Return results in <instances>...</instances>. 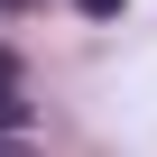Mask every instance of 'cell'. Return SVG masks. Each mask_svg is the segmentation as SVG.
Listing matches in <instances>:
<instances>
[{
  "label": "cell",
  "mask_w": 157,
  "mask_h": 157,
  "mask_svg": "<svg viewBox=\"0 0 157 157\" xmlns=\"http://www.w3.org/2000/svg\"><path fill=\"white\" fill-rule=\"evenodd\" d=\"M0 129H28V102L19 93H0Z\"/></svg>",
  "instance_id": "6da1fadb"
},
{
  "label": "cell",
  "mask_w": 157,
  "mask_h": 157,
  "mask_svg": "<svg viewBox=\"0 0 157 157\" xmlns=\"http://www.w3.org/2000/svg\"><path fill=\"white\" fill-rule=\"evenodd\" d=\"M0 93H19V56L10 46H0Z\"/></svg>",
  "instance_id": "7a4b0ae2"
},
{
  "label": "cell",
  "mask_w": 157,
  "mask_h": 157,
  "mask_svg": "<svg viewBox=\"0 0 157 157\" xmlns=\"http://www.w3.org/2000/svg\"><path fill=\"white\" fill-rule=\"evenodd\" d=\"M74 10H83V19H120V0H74Z\"/></svg>",
  "instance_id": "3957f363"
},
{
  "label": "cell",
  "mask_w": 157,
  "mask_h": 157,
  "mask_svg": "<svg viewBox=\"0 0 157 157\" xmlns=\"http://www.w3.org/2000/svg\"><path fill=\"white\" fill-rule=\"evenodd\" d=\"M0 10H28V0H0Z\"/></svg>",
  "instance_id": "277c9868"
}]
</instances>
